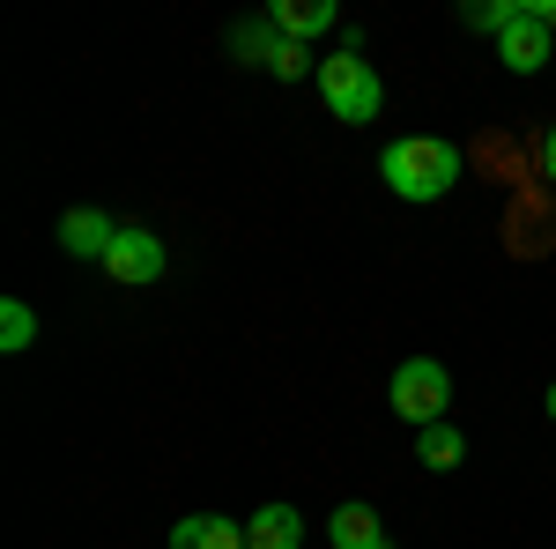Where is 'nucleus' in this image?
Masks as SVG:
<instances>
[{"label":"nucleus","mask_w":556,"mask_h":549,"mask_svg":"<svg viewBox=\"0 0 556 549\" xmlns=\"http://www.w3.org/2000/svg\"><path fill=\"white\" fill-rule=\"evenodd\" d=\"M379 171H386V186L401 194V201H445L453 186H460V171H468V157L445 141V134H401L393 149L379 157Z\"/></svg>","instance_id":"f257e3e1"},{"label":"nucleus","mask_w":556,"mask_h":549,"mask_svg":"<svg viewBox=\"0 0 556 549\" xmlns=\"http://www.w3.org/2000/svg\"><path fill=\"white\" fill-rule=\"evenodd\" d=\"M312 83H319V104H327L342 127H371V120H379V104H386L379 67H371V60H356V52H327Z\"/></svg>","instance_id":"f03ea898"},{"label":"nucleus","mask_w":556,"mask_h":549,"mask_svg":"<svg viewBox=\"0 0 556 549\" xmlns=\"http://www.w3.org/2000/svg\"><path fill=\"white\" fill-rule=\"evenodd\" d=\"M386 394H393V416L416 423V431H430V423L453 416V372H445L438 357H408V364L393 372Z\"/></svg>","instance_id":"7ed1b4c3"},{"label":"nucleus","mask_w":556,"mask_h":549,"mask_svg":"<svg viewBox=\"0 0 556 549\" xmlns=\"http://www.w3.org/2000/svg\"><path fill=\"white\" fill-rule=\"evenodd\" d=\"M104 275H112V283H127V290L164 283V238H156V230H141V223H119V238H112V253H104Z\"/></svg>","instance_id":"20e7f679"},{"label":"nucleus","mask_w":556,"mask_h":549,"mask_svg":"<svg viewBox=\"0 0 556 549\" xmlns=\"http://www.w3.org/2000/svg\"><path fill=\"white\" fill-rule=\"evenodd\" d=\"M112 238H119V223H112L104 209H67V215H60V253L104 260V253H112Z\"/></svg>","instance_id":"39448f33"},{"label":"nucleus","mask_w":556,"mask_h":549,"mask_svg":"<svg viewBox=\"0 0 556 549\" xmlns=\"http://www.w3.org/2000/svg\"><path fill=\"white\" fill-rule=\"evenodd\" d=\"M497 60H505L513 75H542V67H549V23H534V15H519L513 30L497 38Z\"/></svg>","instance_id":"423d86ee"},{"label":"nucleus","mask_w":556,"mask_h":549,"mask_svg":"<svg viewBox=\"0 0 556 549\" xmlns=\"http://www.w3.org/2000/svg\"><path fill=\"white\" fill-rule=\"evenodd\" d=\"M267 23H275L290 45H304V38H319V30H334V23H342V8H334V0H275V8H267Z\"/></svg>","instance_id":"0eeeda50"},{"label":"nucleus","mask_w":556,"mask_h":549,"mask_svg":"<svg viewBox=\"0 0 556 549\" xmlns=\"http://www.w3.org/2000/svg\"><path fill=\"white\" fill-rule=\"evenodd\" d=\"M327 542H334V549H393V542H386V520L371 506H356V498H349V506H334Z\"/></svg>","instance_id":"6e6552de"},{"label":"nucleus","mask_w":556,"mask_h":549,"mask_svg":"<svg viewBox=\"0 0 556 549\" xmlns=\"http://www.w3.org/2000/svg\"><path fill=\"white\" fill-rule=\"evenodd\" d=\"M172 549H245V527L223 512H186L172 527Z\"/></svg>","instance_id":"1a4fd4ad"},{"label":"nucleus","mask_w":556,"mask_h":549,"mask_svg":"<svg viewBox=\"0 0 556 549\" xmlns=\"http://www.w3.org/2000/svg\"><path fill=\"white\" fill-rule=\"evenodd\" d=\"M298 542H304L298 506H260L253 520H245V549H298Z\"/></svg>","instance_id":"9d476101"},{"label":"nucleus","mask_w":556,"mask_h":549,"mask_svg":"<svg viewBox=\"0 0 556 549\" xmlns=\"http://www.w3.org/2000/svg\"><path fill=\"white\" fill-rule=\"evenodd\" d=\"M416 461H424V467H460V461H468L460 423H430V431H416Z\"/></svg>","instance_id":"9b49d317"},{"label":"nucleus","mask_w":556,"mask_h":549,"mask_svg":"<svg viewBox=\"0 0 556 549\" xmlns=\"http://www.w3.org/2000/svg\"><path fill=\"white\" fill-rule=\"evenodd\" d=\"M30 341H38V312H30L23 297H0V349H8V357H23Z\"/></svg>","instance_id":"f8f14e48"},{"label":"nucleus","mask_w":556,"mask_h":549,"mask_svg":"<svg viewBox=\"0 0 556 549\" xmlns=\"http://www.w3.org/2000/svg\"><path fill=\"white\" fill-rule=\"evenodd\" d=\"M519 15H527V0H482V8H460V23H468V30H490V38H505Z\"/></svg>","instance_id":"ddd939ff"},{"label":"nucleus","mask_w":556,"mask_h":549,"mask_svg":"<svg viewBox=\"0 0 556 549\" xmlns=\"http://www.w3.org/2000/svg\"><path fill=\"white\" fill-rule=\"evenodd\" d=\"M267 75H282V83H298V75H319V60L304 52V45H290L282 30H275V45H267V60H260Z\"/></svg>","instance_id":"4468645a"},{"label":"nucleus","mask_w":556,"mask_h":549,"mask_svg":"<svg viewBox=\"0 0 556 549\" xmlns=\"http://www.w3.org/2000/svg\"><path fill=\"white\" fill-rule=\"evenodd\" d=\"M542 178L556 186V127H549V141H542Z\"/></svg>","instance_id":"2eb2a0df"},{"label":"nucleus","mask_w":556,"mask_h":549,"mask_svg":"<svg viewBox=\"0 0 556 549\" xmlns=\"http://www.w3.org/2000/svg\"><path fill=\"white\" fill-rule=\"evenodd\" d=\"M527 15H534V23H549V30H556V0H527Z\"/></svg>","instance_id":"dca6fc26"},{"label":"nucleus","mask_w":556,"mask_h":549,"mask_svg":"<svg viewBox=\"0 0 556 549\" xmlns=\"http://www.w3.org/2000/svg\"><path fill=\"white\" fill-rule=\"evenodd\" d=\"M549 423H556V379H549Z\"/></svg>","instance_id":"f3484780"}]
</instances>
